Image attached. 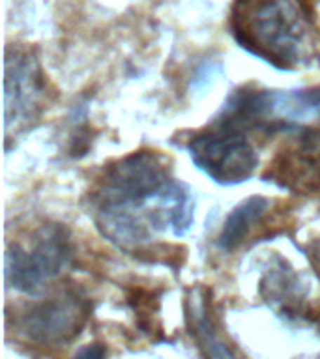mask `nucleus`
Here are the masks:
<instances>
[{"label": "nucleus", "instance_id": "obj_5", "mask_svg": "<svg viewBox=\"0 0 320 359\" xmlns=\"http://www.w3.org/2000/svg\"><path fill=\"white\" fill-rule=\"evenodd\" d=\"M88 311V302L81 292L62 290L28 307L17 325L25 339L39 346H64L83 330Z\"/></svg>", "mask_w": 320, "mask_h": 359}, {"label": "nucleus", "instance_id": "obj_10", "mask_svg": "<svg viewBox=\"0 0 320 359\" xmlns=\"http://www.w3.org/2000/svg\"><path fill=\"white\" fill-rule=\"evenodd\" d=\"M260 292H262L264 299L281 313L300 314L307 288L303 286L300 277L292 271V268L286 266V262L277 260V264L268 268L264 279L260 280Z\"/></svg>", "mask_w": 320, "mask_h": 359}, {"label": "nucleus", "instance_id": "obj_4", "mask_svg": "<svg viewBox=\"0 0 320 359\" xmlns=\"http://www.w3.org/2000/svg\"><path fill=\"white\" fill-rule=\"evenodd\" d=\"M187 150L202 172L221 185H236L255 174L258 156L246 135L236 129L218 128L193 137Z\"/></svg>", "mask_w": 320, "mask_h": 359}, {"label": "nucleus", "instance_id": "obj_9", "mask_svg": "<svg viewBox=\"0 0 320 359\" xmlns=\"http://www.w3.org/2000/svg\"><path fill=\"white\" fill-rule=\"evenodd\" d=\"M187 324L206 359H238L232 348L221 335L218 322L208 305V292L202 288L191 290L187 296Z\"/></svg>", "mask_w": 320, "mask_h": 359}, {"label": "nucleus", "instance_id": "obj_6", "mask_svg": "<svg viewBox=\"0 0 320 359\" xmlns=\"http://www.w3.org/2000/svg\"><path fill=\"white\" fill-rule=\"evenodd\" d=\"M6 135L13 137L27 129L41 112L45 81L36 56L21 47L6 50Z\"/></svg>", "mask_w": 320, "mask_h": 359}, {"label": "nucleus", "instance_id": "obj_1", "mask_svg": "<svg viewBox=\"0 0 320 359\" xmlns=\"http://www.w3.org/2000/svg\"><path fill=\"white\" fill-rule=\"evenodd\" d=\"M95 226L122 249H137L157 230L184 236L193 223V198L171 174L167 159L140 150L112 163L98 180L92 195Z\"/></svg>", "mask_w": 320, "mask_h": 359}, {"label": "nucleus", "instance_id": "obj_12", "mask_svg": "<svg viewBox=\"0 0 320 359\" xmlns=\"http://www.w3.org/2000/svg\"><path fill=\"white\" fill-rule=\"evenodd\" d=\"M72 359H105V348L98 342L86 344V346L79 348L77 352L72 355Z\"/></svg>", "mask_w": 320, "mask_h": 359}, {"label": "nucleus", "instance_id": "obj_8", "mask_svg": "<svg viewBox=\"0 0 320 359\" xmlns=\"http://www.w3.org/2000/svg\"><path fill=\"white\" fill-rule=\"evenodd\" d=\"M320 118V86L266 92V120L274 128H288Z\"/></svg>", "mask_w": 320, "mask_h": 359}, {"label": "nucleus", "instance_id": "obj_7", "mask_svg": "<svg viewBox=\"0 0 320 359\" xmlns=\"http://www.w3.org/2000/svg\"><path fill=\"white\" fill-rule=\"evenodd\" d=\"M264 178L298 193H311L320 187V135L313 131L298 139L275 157Z\"/></svg>", "mask_w": 320, "mask_h": 359}, {"label": "nucleus", "instance_id": "obj_11", "mask_svg": "<svg viewBox=\"0 0 320 359\" xmlns=\"http://www.w3.org/2000/svg\"><path fill=\"white\" fill-rule=\"evenodd\" d=\"M269 208V201L260 195H253L240 202L238 206L229 213V217L225 221L223 230L218 238L219 249L223 251H232L246 240V236L251 232L253 224L258 223V219L262 217L266 210Z\"/></svg>", "mask_w": 320, "mask_h": 359}, {"label": "nucleus", "instance_id": "obj_13", "mask_svg": "<svg viewBox=\"0 0 320 359\" xmlns=\"http://www.w3.org/2000/svg\"><path fill=\"white\" fill-rule=\"evenodd\" d=\"M311 258H313L314 269H316V271H319V275H320V241L313 243V251H311Z\"/></svg>", "mask_w": 320, "mask_h": 359}, {"label": "nucleus", "instance_id": "obj_3", "mask_svg": "<svg viewBox=\"0 0 320 359\" xmlns=\"http://www.w3.org/2000/svg\"><path fill=\"white\" fill-rule=\"evenodd\" d=\"M73 257L72 236L64 224L49 223L34 234L28 247L10 243L6 251V279L15 290L38 296L67 268Z\"/></svg>", "mask_w": 320, "mask_h": 359}, {"label": "nucleus", "instance_id": "obj_2", "mask_svg": "<svg viewBox=\"0 0 320 359\" xmlns=\"http://www.w3.org/2000/svg\"><path fill=\"white\" fill-rule=\"evenodd\" d=\"M236 41L279 69L309 66L319 55V32L305 0H234Z\"/></svg>", "mask_w": 320, "mask_h": 359}]
</instances>
